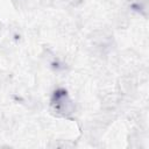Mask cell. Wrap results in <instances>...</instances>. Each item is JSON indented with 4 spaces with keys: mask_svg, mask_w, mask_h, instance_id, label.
Listing matches in <instances>:
<instances>
[{
    "mask_svg": "<svg viewBox=\"0 0 149 149\" xmlns=\"http://www.w3.org/2000/svg\"><path fill=\"white\" fill-rule=\"evenodd\" d=\"M51 106L54 111L62 116H69L74 111V105L64 88H58L51 97Z\"/></svg>",
    "mask_w": 149,
    "mask_h": 149,
    "instance_id": "1",
    "label": "cell"
}]
</instances>
